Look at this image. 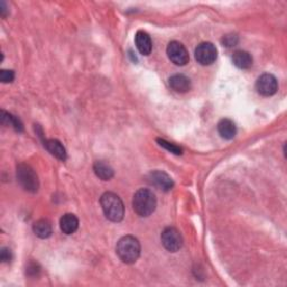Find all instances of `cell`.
Segmentation results:
<instances>
[{
	"mask_svg": "<svg viewBox=\"0 0 287 287\" xmlns=\"http://www.w3.org/2000/svg\"><path fill=\"white\" fill-rule=\"evenodd\" d=\"M61 230L65 234L74 233L79 228V219L73 213H66L60 220Z\"/></svg>",
	"mask_w": 287,
	"mask_h": 287,
	"instance_id": "cell-12",
	"label": "cell"
},
{
	"mask_svg": "<svg viewBox=\"0 0 287 287\" xmlns=\"http://www.w3.org/2000/svg\"><path fill=\"white\" fill-rule=\"evenodd\" d=\"M93 171L95 175L102 179V181H109V179L114 177V170H112L109 164H107L105 162H95L93 165Z\"/></svg>",
	"mask_w": 287,
	"mask_h": 287,
	"instance_id": "cell-17",
	"label": "cell"
},
{
	"mask_svg": "<svg viewBox=\"0 0 287 287\" xmlns=\"http://www.w3.org/2000/svg\"><path fill=\"white\" fill-rule=\"evenodd\" d=\"M217 48L209 42L201 43L195 48V59L201 65H211L217 60Z\"/></svg>",
	"mask_w": 287,
	"mask_h": 287,
	"instance_id": "cell-7",
	"label": "cell"
},
{
	"mask_svg": "<svg viewBox=\"0 0 287 287\" xmlns=\"http://www.w3.org/2000/svg\"><path fill=\"white\" fill-rule=\"evenodd\" d=\"M33 230L38 238L46 239L52 234V224L46 219H41L34 223Z\"/></svg>",
	"mask_w": 287,
	"mask_h": 287,
	"instance_id": "cell-16",
	"label": "cell"
},
{
	"mask_svg": "<svg viewBox=\"0 0 287 287\" xmlns=\"http://www.w3.org/2000/svg\"><path fill=\"white\" fill-rule=\"evenodd\" d=\"M45 147L49 151L50 154L55 156L58 160L65 161L66 160V150L64 146L59 142L58 139H47L45 140Z\"/></svg>",
	"mask_w": 287,
	"mask_h": 287,
	"instance_id": "cell-13",
	"label": "cell"
},
{
	"mask_svg": "<svg viewBox=\"0 0 287 287\" xmlns=\"http://www.w3.org/2000/svg\"><path fill=\"white\" fill-rule=\"evenodd\" d=\"M36 266H37L36 264H31V265L27 267V268H28V269H27V273L30 274V275H36L37 272L39 271V269L36 268Z\"/></svg>",
	"mask_w": 287,
	"mask_h": 287,
	"instance_id": "cell-23",
	"label": "cell"
},
{
	"mask_svg": "<svg viewBox=\"0 0 287 287\" xmlns=\"http://www.w3.org/2000/svg\"><path fill=\"white\" fill-rule=\"evenodd\" d=\"M234 38H237L234 35H233V37L232 36H226L223 39L224 45H226V46H232V45L237 43V41H234Z\"/></svg>",
	"mask_w": 287,
	"mask_h": 287,
	"instance_id": "cell-22",
	"label": "cell"
},
{
	"mask_svg": "<svg viewBox=\"0 0 287 287\" xmlns=\"http://www.w3.org/2000/svg\"><path fill=\"white\" fill-rule=\"evenodd\" d=\"M0 258H2L3 263H10V260L13 259V254H11L10 249L3 248L2 252H0Z\"/></svg>",
	"mask_w": 287,
	"mask_h": 287,
	"instance_id": "cell-21",
	"label": "cell"
},
{
	"mask_svg": "<svg viewBox=\"0 0 287 287\" xmlns=\"http://www.w3.org/2000/svg\"><path fill=\"white\" fill-rule=\"evenodd\" d=\"M116 251L122 263L134 264L139 258L140 244L133 236H125L118 241Z\"/></svg>",
	"mask_w": 287,
	"mask_h": 287,
	"instance_id": "cell-3",
	"label": "cell"
},
{
	"mask_svg": "<svg viewBox=\"0 0 287 287\" xmlns=\"http://www.w3.org/2000/svg\"><path fill=\"white\" fill-rule=\"evenodd\" d=\"M101 207L107 219L112 222H120L125 216V206L121 199L112 192L105 193L100 199Z\"/></svg>",
	"mask_w": 287,
	"mask_h": 287,
	"instance_id": "cell-1",
	"label": "cell"
},
{
	"mask_svg": "<svg viewBox=\"0 0 287 287\" xmlns=\"http://www.w3.org/2000/svg\"><path fill=\"white\" fill-rule=\"evenodd\" d=\"M2 114H3L2 121H3L4 125H5V123H8V125L14 127L16 132H22L24 127H22V123L20 122L18 118L11 116L10 114H7V112H5V111H3Z\"/></svg>",
	"mask_w": 287,
	"mask_h": 287,
	"instance_id": "cell-18",
	"label": "cell"
},
{
	"mask_svg": "<svg viewBox=\"0 0 287 287\" xmlns=\"http://www.w3.org/2000/svg\"><path fill=\"white\" fill-rule=\"evenodd\" d=\"M135 43H136V47L139 50L140 54L143 55H149L153 48V43H151L150 36L147 33L144 31H138L135 35Z\"/></svg>",
	"mask_w": 287,
	"mask_h": 287,
	"instance_id": "cell-10",
	"label": "cell"
},
{
	"mask_svg": "<svg viewBox=\"0 0 287 287\" xmlns=\"http://www.w3.org/2000/svg\"><path fill=\"white\" fill-rule=\"evenodd\" d=\"M157 143H159L160 146H162V147H164L166 150L171 151V153H173V154H175V155H181L182 154V149L181 148L177 147V146H175V145H173L171 143L166 142L165 139L159 138V139H157Z\"/></svg>",
	"mask_w": 287,
	"mask_h": 287,
	"instance_id": "cell-19",
	"label": "cell"
},
{
	"mask_svg": "<svg viewBox=\"0 0 287 287\" xmlns=\"http://www.w3.org/2000/svg\"><path fill=\"white\" fill-rule=\"evenodd\" d=\"M256 89L257 92L264 95V97H271L277 92L278 90V82L277 79L275 77L273 74H263L256 82Z\"/></svg>",
	"mask_w": 287,
	"mask_h": 287,
	"instance_id": "cell-8",
	"label": "cell"
},
{
	"mask_svg": "<svg viewBox=\"0 0 287 287\" xmlns=\"http://www.w3.org/2000/svg\"><path fill=\"white\" fill-rule=\"evenodd\" d=\"M218 132L222 138L230 140L234 138L236 134H237V127L232 120L222 119L218 123Z\"/></svg>",
	"mask_w": 287,
	"mask_h": 287,
	"instance_id": "cell-15",
	"label": "cell"
},
{
	"mask_svg": "<svg viewBox=\"0 0 287 287\" xmlns=\"http://www.w3.org/2000/svg\"><path fill=\"white\" fill-rule=\"evenodd\" d=\"M233 64L241 70H247L252 65V56L246 50H236L232 55Z\"/></svg>",
	"mask_w": 287,
	"mask_h": 287,
	"instance_id": "cell-14",
	"label": "cell"
},
{
	"mask_svg": "<svg viewBox=\"0 0 287 287\" xmlns=\"http://www.w3.org/2000/svg\"><path fill=\"white\" fill-rule=\"evenodd\" d=\"M157 201L155 194L147 189H140L134 195L133 207L139 217H148L156 209Z\"/></svg>",
	"mask_w": 287,
	"mask_h": 287,
	"instance_id": "cell-2",
	"label": "cell"
},
{
	"mask_svg": "<svg viewBox=\"0 0 287 287\" xmlns=\"http://www.w3.org/2000/svg\"><path fill=\"white\" fill-rule=\"evenodd\" d=\"M162 244L165 247V249L170 252H176L182 248L183 238L177 229L173 227L166 228L161 236Z\"/></svg>",
	"mask_w": 287,
	"mask_h": 287,
	"instance_id": "cell-5",
	"label": "cell"
},
{
	"mask_svg": "<svg viewBox=\"0 0 287 287\" xmlns=\"http://www.w3.org/2000/svg\"><path fill=\"white\" fill-rule=\"evenodd\" d=\"M167 56L174 64L178 66H183L187 63H189L190 56L188 49L185 48L184 45L179 42H171L167 46Z\"/></svg>",
	"mask_w": 287,
	"mask_h": 287,
	"instance_id": "cell-6",
	"label": "cell"
},
{
	"mask_svg": "<svg viewBox=\"0 0 287 287\" xmlns=\"http://www.w3.org/2000/svg\"><path fill=\"white\" fill-rule=\"evenodd\" d=\"M15 79V73L11 70H2L0 71V80L3 83L13 82Z\"/></svg>",
	"mask_w": 287,
	"mask_h": 287,
	"instance_id": "cell-20",
	"label": "cell"
},
{
	"mask_svg": "<svg viewBox=\"0 0 287 287\" xmlns=\"http://www.w3.org/2000/svg\"><path fill=\"white\" fill-rule=\"evenodd\" d=\"M170 86L174 91L185 93L191 90V80L183 74H175L170 77Z\"/></svg>",
	"mask_w": 287,
	"mask_h": 287,
	"instance_id": "cell-11",
	"label": "cell"
},
{
	"mask_svg": "<svg viewBox=\"0 0 287 287\" xmlns=\"http://www.w3.org/2000/svg\"><path fill=\"white\" fill-rule=\"evenodd\" d=\"M17 178L20 185L28 192H36L38 190V177L33 168L27 164H20L17 167Z\"/></svg>",
	"mask_w": 287,
	"mask_h": 287,
	"instance_id": "cell-4",
	"label": "cell"
},
{
	"mask_svg": "<svg viewBox=\"0 0 287 287\" xmlns=\"http://www.w3.org/2000/svg\"><path fill=\"white\" fill-rule=\"evenodd\" d=\"M147 179L151 185H154V187H156L157 189L165 191V192L172 190L174 187L173 179L163 171L150 172L148 174Z\"/></svg>",
	"mask_w": 287,
	"mask_h": 287,
	"instance_id": "cell-9",
	"label": "cell"
}]
</instances>
